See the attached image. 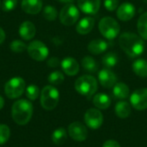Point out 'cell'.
I'll return each mask as SVG.
<instances>
[{
    "instance_id": "8d00e7d4",
    "label": "cell",
    "mask_w": 147,
    "mask_h": 147,
    "mask_svg": "<svg viewBox=\"0 0 147 147\" xmlns=\"http://www.w3.org/2000/svg\"><path fill=\"white\" fill-rule=\"evenodd\" d=\"M5 40V32L4 30L0 27V44H2Z\"/></svg>"
},
{
    "instance_id": "ac0fdd59",
    "label": "cell",
    "mask_w": 147,
    "mask_h": 147,
    "mask_svg": "<svg viewBox=\"0 0 147 147\" xmlns=\"http://www.w3.org/2000/svg\"><path fill=\"white\" fill-rule=\"evenodd\" d=\"M94 25H95V20L91 17L87 16L78 22L76 27V30L79 34L84 35L89 34L93 29Z\"/></svg>"
},
{
    "instance_id": "836d02e7",
    "label": "cell",
    "mask_w": 147,
    "mask_h": 147,
    "mask_svg": "<svg viewBox=\"0 0 147 147\" xmlns=\"http://www.w3.org/2000/svg\"><path fill=\"white\" fill-rule=\"evenodd\" d=\"M104 7L109 11H114L119 7L118 0H104Z\"/></svg>"
},
{
    "instance_id": "603a6c76",
    "label": "cell",
    "mask_w": 147,
    "mask_h": 147,
    "mask_svg": "<svg viewBox=\"0 0 147 147\" xmlns=\"http://www.w3.org/2000/svg\"><path fill=\"white\" fill-rule=\"evenodd\" d=\"M134 72L140 77V78H146L147 77V61L143 59H139L135 60L132 65Z\"/></svg>"
},
{
    "instance_id": "7c38bea8",
    "label": "cell",
    "mask_w": 147,
    "mask_h": 147,
    "mask_svg": "<svg viewBox=\"0 0 147 147\" xmlns=\"http://www.w3.org/2000/svg\"><path fill=\"white\" fill-rule=\"evenodd\" d=\"M98 80L104 88H112L117 83V77L110 69L104 68L98 72Z\"/></svg>"
},
{
    "instance_id": "ba28073f",
    "label": "cell",
    "mask_w": 147,
    "mask_h": 147,
    "mask_svg": "<svg viewBox=\"0 0 147 147\" xmlns=\"http://www.w3.org/2000/svg\"><path fill=\"white\" fill-rule=\"evenodd\" d=\"M79 18V11L73 3L65 4L59 12L60 22L65 26H71Z\"/></svg>"
},
{
    "instance_id": "f546056e",
    "label": "cell",
    "mask_w": 147,
    "mask_h": 147,
    "mask_svg": "<svg viewBox=\"0 0 147 147\" xmlns=\"http://www.w3.org/2000/svg\"><path fill=\"white\" fill-rule=\"evenodd\" d=\"M26 96L30 101L36 100L40 96V89L35 84H30L26 89Z\"/></svg>"
},
{
    "instance_id": "6da1fadb",
    "label": "cell",
    "mask_w": 147,
    "mask_h": 147,
    "mask_svg": "<svg viewBox=\"0 0 147 147\" xmlns=\"http://www.w3.org/2000/svg\"><path fill=\"white\" fill-rule=\"evenodd\" d=\"M119 45L127 55L133 58L141 55L145 50L143 39L136 34L130 32H126L120 35Z\"/></svg>"
},
{
    "instance_id": "484cf974",
    "label": "cell",
    "mask_w": 147,
    "mask_h": 147,
    "mask_svg": "<svg viewBox=\"0 0 147 147\" xmlns=\"http://www.w3.org/2000/svg\"><path fill=\"white\" fill-rule=\"evenodd\" d=\"M138 32L142 39L147 40V12L142 14L138 20Z\"/></svg>"
},
{
    "instance_id": "e0dca14e",
    "label": "cell",
    "mask_w": 147,
    "mask_h": 147,
    "mask_svg": "<svg viewBox=\"0 0 147 147\" xmlns=\"http://www.w3.org/2000/svg\"><path fill=\"white\" fill-rule=\"evenodd\" d=\"M22 9L24 12L30 15H36L42 9L41 0H22Z\"/></svg>"
},
{
    "instance_id": "30bf717a",
    "label": "cell",
    "mask_w": 147,
    "mask_h": 147,
    "mask_svg": "<svg viewBox=\"0 0 147 147\" xmlns=\"http://www.w3.org/2000/svg\"><path fill=\"white\" fill-rule=\"evenodd\" d=\"M130 104L137 110H145L147 109V88L138 89L134 91L130 96Z\"/></svg>"
},
{
    "instance_id": "d6a6232c",
    "label": "cell",
    "mask_w": 147,
    "mask_h": 147,
    "mask_svg": "<svg viewBox=\"0 0 147 147\" xmlns=\"http://www.w3.org/2000/svg\"><path fill=\"white\" fill-rule=\"evenodd\" d=\"M17 5V0H3L2 9L3 11H10Z\"/></svg>"
},
{
    "instance_id": "d6986e66",
    "label": "cell",
    "mask_w": 147,
    "mask_h": 147,
    "mask_svg": "<svg viewBox=\"0 0 147 147\" xmlns=\"http://www.w3.org/2000/svg\"><path fill=\"white\" fill-rule=\"evenodd\" d=\"M112 94L114 98L118 100H124L129 96L130 90L128 86L124 83H116L113 87Z\"/></svg>"
},
{
    "instance_id": "5bb4252c",
    "label": "cell",
    "mask_w": 147,
    "mask_h": 147,
    "mask_svg": "<svg viewBox=\"0 0 147 147\" xmlns=\"http://www.w3.org/2000/svg\"><path fill=\"white\" fill-rule=\"evenodd\" d=\"M135 15V7L130 3H124L117 8L116 16L123 22L131 20Z\"/></svg>"
},
{
    "instance_id": "4fadbf2b",
    "label": "cell",
    "mask_w": 147,
    "mask_h": 147,
    "mask_svg": "<svg viewBox=\"0 0 147 147\" xmlns=\"http://www.w3.org/2000/svg\"><path fill=\"white\" fill-rule=\"evenodd\" d=\"M101 0H78V6L85 14L95 15L100 9Z\"/></svg>"
},
{
    "instance_id": "ab89813d",
    "label": "cell",
    "mask_w": 147,
    "mask_h": 147,
    "mask_svg": "<svg viewBox=\"0 0 147 147\" xmlns=\"http://www.w3.org/2000/svg\"><path fill=\"white\" fill-rule=\"evenodd\" d=\"M0 5H1V2H0Z\"/></svg>"
},
{
    "instance_id": "3957f363",
    "label": "cell",
    "mask_w": 147,
    "mask_h": 147,
    "mask_svg": "<svg viewBox=\"0 0 147 147\" xmlns=\"http://www.w3.org/2000/svg\"><path fill=\"white\" fill-rule=\"evenodd\" d=\"M97 85V81L93 76L84 75L76 80L74 86L78 93L90 98L96 92Z\"/></svg>"
},
{
    "instance_id": "8992f818",
    "label": "cell",
    "mask_w": 147,
    "mask_h": 147,
    "mask_svg": "<svg viewBox=\"0 0 147 147\" xmlns=\"http://www.w3.org/2000/svg\"><path fill=\"white\" fill-rule=\"evenodd\" d=\"M26 90V84L23 78L15 77L10 78L4 85V93L9 99L20 97Z\"/></svg>"
},
{
    "instance_id": "4dcf8cb0",
    "label": "cell",
    "mask_w": 147,
    "mask_h": 147,
    "mask_svg": "<svg viewBox=\"0 0 147 147\" xmlns=\"http://www.w3.org/2000/svg\"><path fill=\"white\" fill-rule=\"evenodd\" d=\"M9 48L14 53H22L25 50H27L28 47L23 41H22L20 40H15L10 43Z\"/></svg>"
},
{
    "instance_id": "4316f807",
    "label": "cell",
    "mask_w": 147,
    "mask_h": 147,
    "mask_svg": "<svg viewBox=\"0 0 147 147\" xmlns=\"http://www.w3.org/2000/svg\"><path fill=\"white\" fill-rule=\"evenodd\" d=\"M118 63V56L115 53H109L102 57V64L106 68H112Z\"/></svg>"
},
{
    "instance_id": "cb8c5ba5",
    "label": "cell",
    "mask_w": 147,
    "mask_h": 147,
    "mask_svg": "<svg viewBox=\"0 0 147 147\" xmlns=\"http://www.w3.org/2000/svg\"><path fill=\"white\" fill-rule=\"evenodd\" d=\"M67 139V132L64 127L57 128L52 134V140L55 145L60 146L65 142Z\"/></svg>"
},
{
    "instance_id": "277c9868",
    "label": "cell",
    "mask_w": 147,
    "mask_h": 147,
    "mask_svg": "<svg viewBox=\"0 0 147 147\" xmlns=\"http://www.w3.org/2000/svg\"><path fill=\"white\" fill-rule=\"evenodd\" d=\"M59 101V90L52 85L45 86L40 93V104L46 110H53L55 109Z\"/></svg>"
},
{
    "instance_id": "d4e9b609",
    "label": "cell",
    "mask_w": 147,
    "mask_h": 147,
    "mask_svg": "<svg viewBox=\"0 0 147 147\" xmlns=\"http://www.w3.org/2000/svg\"><path fill=\"white\" fill-rule=\"evenodd\" d=\"M83 68L89 72H96L98 70V64L95 59L90 56H85L82 59Z\"/></svg>"
},
{
    "instance_id": "44dd1931",
    "label": "cell",
    "mask_w": 147,
    "mask_h": 147,
    "mask_svg": "<svg viewBox=\"0 0 147 147\" xmlns=\"http://www.w3.org/2000/svg\"><path fill=\"white\" fill-rule=\"evenodd\" d=\"M93 103L98 109H107L111 105V98L105 93H98L93 97Z\"/></svg>"
},
{
    "instance_id": "74e56055",
    "label": "cell",
    "mask_w": 147,
    "mask_h": 147,
    "mask_svg": "<svg viewBox=\"0 0 147 147\" xmlns=\"http://www.w3.org/2000/svg\"><path fill=\"white\" fill-rule=\"evenodd\" d=\"M59 3H72L74 2V0H58Z\"/></svg>"
},
{
    "instance_id": "1f68e13d",
    "label": "cell",
    "mask_w": 147,
    "mask_h": 147,
    "mask_svg": "<svg viewBox=\"0 0 147 147\" xmlns=\"http://www.w3.org/2000/svg\"><path fill=\"white\" fill-rule=\"evenodd\" d=\"M10 135V130L7 125L4 124H0V146L5 144Z\"/></svg>"
},
{
    "instance_id": "f1b7e54d",
    "label": "cell",
    "mask_w": 147,
    "mask_h": 147,
    "mask_svg": "<svg viewBox=\"0 0 147 147\" xmlns=\"http://www.w3.org/2000/svg\"><path fill=\"white\" fill-rule=\"evenodd\" d=\"M43 16L46 20H47L49 22H53L57 18L58 12H57V9L53 5H47L44 8Z\"/></svg>"
},
{
    "instance_id": "9c48e42d",
    "label": "cell",
    "mask_w": 147,
    "mask_h": 147,
    "mask_svg": "<svg viewBox=\"0 0 147 147\" xmlns=\"http://www.w3.org/2000/svg\"><path fill=\"white\" fill-rule=\"evenodd\" d=\"M84 122L88 127L96 130L103 123V115L98 109H90L84 114Z\"/></svg>"
},
{
    "instance_id": "5b68a950",
    "label": "cell",
    "mask_w": 147,
    "mask_h": 147,
    "mask_svg": "<svg viewBox=\"0 0 147 147\" xmlns=\"http://www.w3.org/2000/svg\"><path fill=\"white\" fill-rule=\"evenodd\" d=\"M99 31L103 37L113 40L116 38L120 33V25L114 18L110 16H106L101 19L99 25Z\"/></svg>"
},
{
    "instance_id": "f35d334b",
    "label": "cell",
    "mask_w": 147,
    "mask_h": 147,
    "mask_svg": "<svg viewBox=\"0 0 147 147\" xmlns=\"http://www.w3.org/2000/svg\"><path fill=\"white\" fill-rule=\"evenodd\" d=\"M4 106V99L0 96V110L3 108Z\"/></svg>"
},
{
    "instance_id": "7a4b0ae2",
    "label": "cell",
    "mask_w": 147,
    "mask_h": 147,
    "mask_svg": "<svg viewBox=\"0 0 147 147\" xmlns=\"http://www.w3.org/2000/svg\"><path fill=\"white\" fill-rule=\"evenodd\" d=\"M33 105L25 99H20L15 102L11 108V116L18 125H26L29 122L33 115Z\"/></svg>"
},
{
    "instance_id": "83f0119b",
    "label": "cell",
    "mask_w": 147,
    "mask_h": 147,
    "mask_svg": "<svg viewBox=\"0 0 147 147\" xmlns=\"http://www.w3.org/2000/svg\"><path fill=\"white\" fill-rule=\"evenodd\" d=\"M48 82L51 84H53V85H59L60 84H62L65 80V77H64V74L59 71H53L52 73L49 74L48 76Z\"/></svg>"
},
{
    "instance_id": "8fae6325",
    "label": "cell",
    "mask_w": 147,
    "mask_h": 147,
    "mask_svg": "<svg viewBox=\"0 0 147 147\" xmlns=\"http://www.w3.org/2000/svg\"><path fill=\"white\" fill-rule=\"evenodd\" d=\"M68 134L78 142L84 141L88 137V130L86 127L79 121H74L68 127Z\"/></svg>"
},
{
    "instance_id": "e575fe53",
    "label": "cell",
    "mask_w": 147,
    "mask_h": 147,
    "mask_svg": "<svg viewBox=\"0 0 147 147\" xmlns=\"http://www.w3.org/2000/svg\"><path fill=\"white\" fill-rule=\"evenodd\" d=\"M47 65H48V66L54 68V67H57V66H59V65L60 61H59V59L58 58L53 57V58H51V59H49L47 60Z\"/></svg>"
},
{
    "instance_id": "ffe728a7",
    "label": "cell",
    "mask_w": 147,
    "mask_h": 147,
    "mask_svg": "<svg viewBox=\"0 0 147 147\" xmlns=\"http://www.w3.org/2000/svg\"><path fill=\"white\" fill-rule=\"evenodd\" d=\"M108 48V43L101 39L91 40L88 45V50L90 53L97 55L105 52Z\"/></svg>"
},
{
    "instance_id": "d590c367",
    "label": "cell",
    "mask_w": 147,
    "mask_h": 147,
    "mask_svg": "<svg viewBox=\"0 0 147 147\" xmlns=\"http://www.w3.org/2000/svg\"><path fill=\"white\" fill-rule=\"evenodd\" d=\"M102 147H121V145L116 141V140H109L107 141L104 142Z\"/></svg>"
},
{
    "instance_id": "2e32d148",
    "label": "cell",
    "mask_w": 147,
    "mask_h": 147,
    "mask_svg": "<svg viewBox=\"0 0 147 147\" xmlns=\"http://www.w3.org/2000/svg\"><path fill=\"white\" fill-rule=\"evenodd\" d=\"M60 65L63 71L68 76H75L79 71V65L78 61L71 57H67L61 61Z\"/></svg>"
},
{
    "instance_id": "52a82bcc",
    "label": "cell",
    "mask_w": 147,
    "mask_h": 147,
    "mask_svg": "<svg viewBox=\"0 0 147 147\" xmlns=\"http://www.w3.org/2000/svg\"><path fill=\"white\" fill-rule=\"evenodd\" d=\"M28 55L36 61L45 60L49 53L47 47L40 40H35L31 41L27 48Z\"/></svg>"
},
{
    "instance_id": "9a60e30c",
    "label": "cell",
    "mask_w": 147,
    "mask_h": 147,
    "mask_svg": "<svg viewBox=\"0 0 147 147\" xmlns=\"http://www.w3.org/2000/svg\"><path fill=\"white\" fill-rule=\"evenodd\" d=\"M18 33L22 40H30L34 37L36 33V28L33 22L29 21H25L20 25Z\"/></svg>"
},
{
    "instance_id": "7402d4cb",
    "label": "cell",
    "mask_w": 147,
    "mask_h": 147,
    "mask_svg": "<svg viewBox=\"0 0 147 147\" xmlns=\"http://www.w3.org/2000/svg\"><path fill=\"white\" fill-rule=\"evenodd\" d=\"M131 104L126 101H120L115 107V112L119 118L125 119L131 114Z\"/></svg>"
}]
</instances>
